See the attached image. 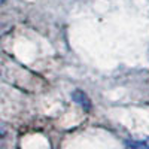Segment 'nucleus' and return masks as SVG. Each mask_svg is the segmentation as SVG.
<instances>
[{
    "label": "nucleus",
    "mask_w": 149,
    "mask_h": 149,
    "mask_svg": "<svg viewBox=\"0 0 149 149\" xmlns=\"http://www.w3.org/2000/svg\"><path fill=\"white\" fill-rule=\"evenodd\" d=\"M125 145L134 148H149V142H125Z\"/></svg>",
    "instance_id": "obj_1"
},
{
    "label": "nucleus",
    "mask_w": 149,
    "mask_h": 149,
    "mask_svg": "<svg viewBox=\"0 0 149 149\" xmlns=\"http://www.w3.org/2000/svg\"><path fill=\"white\" fill-rule=\"evenodd\" d=\"M5 133V128H3V125H2V124H0V136H2Z\"/></svg>",
    "instance_id": "obj_2"
},
{
    "label": "nucleus",
    "mask_w": 149,
    "mask_h": 149,
    "mask_svg": "<svg viewBox=\"0 0 149 149\" xmlns=\"http://www.w3.org/2000/svg\"><path fill=\"white\" fill-rule=\"evenodd\" d=\"M3 2H5V0H0V5H2V3H3Z\"/></svg>",
    "instance_id": "obj_3"
}]
</instances>
